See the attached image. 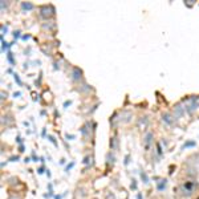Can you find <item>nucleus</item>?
Segmentation results:
<instances>
[{"label": "nucleus", "mask_w": 199, "mask_h": 199, "mask_svg": "<svg viewBox=\"0 0 199 199\" xmlns=\"http://www.w3.org/2000/svg\"><path fill=\"white\" fill-rule=\"evenodd\" d=\"M165 187H166V181L163 179V181H162V183H158L157 188H158L159 191H162V190H165Z\"/></svg>", "instance_id": "obj_11"}, {"label": "nucleus", "mask_w": 199, "mask_h": 199, "mask_svg": "<svg viewBox=\"0 0 199 199\" xmlns=\"http://www.w3.org/2000/svg\"><path fill=\"white\" fill-rule=\"evenodd\" d=\"M49 139H51V142H53V144L56 145V139H55V138H53V137H49Z\"/></svg>", "instance_id": "obj_19"}, {"label": "nucleus", "mask_w": 199, "mask_h": 199, "mask_svg": "<svg viewBox=\"0 0 199 199\" xmlns=\"http://www.w3.org/2000/svg\"><path fill=\"white\" fill-rule=\"evenodd\" d=\"M137 199H142V195H141V194H138V195H137Z\"/></svg>", "instance_id": "obj_22"}, {"label": "nucleus", "mask_w": 199, "mask_h": 199, "mask_svg": "<svg viewBox=\"0 0 199 199\" xmlns=\"http://www.w3.org/2000/svg\"><path fill=\"white\" fill-rule=\"evenodd\" d=\"M161 119H162V122L166 124L167 126H174L175 122H177V118H174V115H172L171 113H169V112L163 113V114L161 115Z\"/></svg>", "instance_id": "obj_3"}, {"label": "nucleus", "mask_w": 199, "mask_h": 199, "mask_svg": "<svg viewBox=\"0 0 199 199\" xmlns=\"http://www.w3.org/2000/svg\"><path fill=\"white\" fill-rule=\"evenodd\" d=\"M19 33H20L19 31H16V32H15V37H19Z\"/></svg>", "instance_id": "obj_21"}, {"label": "nucleus", "mask_w": 199, "mask_h": 199, "mask_svg": "<svg viewBox=\"0 0 199 199\" xmlns=\"http://www.w3.org/2000/svg\"><path fill=\"white\" fill-rule=\"evenodd\" d=\"M9 199H19V198H15V197H13V198H9Z\"/></svg>", "instance_id": "obj_23"}, {"label": "nucleus", "mask_w": 199, "mask_h": 199, "mask_svg": "<svg viewBox=\"0 0 199 199\" xmlns=\"http://www.w3.org/2000/svg\"><path fill=\"white\" fill-rule=\"evenodd\" d=\"M55 15V8L52 5H45L41 8V16L44 19H49Z\"/></svg>", "instance_id": "obj_4"}, {"label": "nucleus", "mask_w": 199, "mask_h": 199, "mask_svg": "<svg viewBox=\"0 0 199 199\" xmlns=\"http://www.w3.org/2000/svg\"><path fill=\"white\" fill-rule=\"evenodd\" d=\"M15 80L17 81V84H21V81H20V78H19V76H17V74H15Z\"/></svg>", "instance_id": "obj_16"}, {"label": "nucleus", "mask_w": 199, "mask_h": 199, "mask_svg": "<svg viewBox=\"0 0 199 199\" xmlns=\"http://www.w3.org/2000/svg\"><path fill=\"white\" fill-rule=\"evenodd\" d=\"M198 106H199V97H197V96L188 98L187 101H186V104H185L186 112H187L188 114H192V113L198 109Z\"/></svg>", "instance_id": "obj_2"}, {"label": "nucleus", "mask_w": 199, "mask_h": 199, "mask_svg": "<svg viewBox=\"0 0 199 199\" xmlns=\"http://www.w3.org/2000/svg\"><path fill=\"white\" fill-rule=\"evenodd\" d=\"M174 114L177 115L178 118H181V117H183V115L186 114V108H185V105L183 104H177L174 106Z\"/></svg>", "instance_id": "obj_5"}, {"label": "nucleus", "mask_w": 199, "mask_h": 199, "mask_svg": "<svg viewBox=\"0 0 199 199\" xmlns=\"http://www.w3.org/2000/svg\"><path fill=\"white\" fill-rule=\"evenodd\" d=\"M84 165H86L89 167V166L92 165V157H89V155H86V157L84 158Z\"/></svg>", "instance_id": "obj_9"}, {"label": "nucleus", "mask_w": 199, "mask_h": 199, "mask_svg": "<svg viewBox=\"0 0 199 199\" xmlns=\"http://www.w3.org/2000/svg\"><path fill=\"white\" fill-rule=\"evenodd\" d=\"M7 5H8V4H7L5 2H2V4H0V7H2V11H4V9L7 8Z\"/></svg>", "instance_id": "obj_15"}, {"label": "nucleus", "mask_w": 199, "mask_h": 199, "mask_svg": "<svg viewBox=\"0 0 199 199\" xmlns=\"http://www.w3.org/2000/svg\"><path fill=\"white\" fill-rule=\"evenodd\" d=\"M198 190V182L195 179H190V181H186L181 185V195L188 198Z\"/></svg>", "instance_id": "obj_1"}, {"label": "nucleus", "mask_w": 199, "mask_h": 199, "mask_svg": "<svg viewBox=\"0 0 199 199\" xmlns=\"http://www.w3.org/2000/svg\"><path fill=\"white\" fill-rule=\"evenodd\" d=\"M139 174H141V178H142V181H144V183H147V182H149V178L146 177L145 172H144V171H141Z\"/></svg>", "instance_id": "obj_12"}, {"label": "nucleus", "mask_w": 199, "mask_h": 199, "mask_svg": "<svg viewBox=\"0 0 199 199\" xmlns=\"http://www.w3.org/2000/svg\"><path fill=\"white\" fill-rule=\"evenodd\" d=\"M21 8H23V11H31V9H33V4L28 2H23Z\"/></svg>", "instance_id": "obj_8"}, {"label": "nucleus", "mask_w": 199, "mask_h": 199, "mask_svg": "<svg viewBox=\"0 0 199 199\" xmlns=\"http://www.w3.org/2000/svg\"><path fill=\"white\" fill-rule=\"evenodd\" d=\"M44 170H45L44 167H40V169H39V174H43V172H44Z\"/></svg>", "instance_id": "obj_17"}, {"label": "nucleus", "mask_w": 199, "mask_h": 199, "mask_svg": "<svg viewBox=\"0 0 199 199\" xmlns=\"http://www.w3.org/2000/svg\"><path fill=\"white\" fill-rule=\"evenodd\" d=\"M151 144H153V133H147L145 137V147L149 149L151 146Z\"/></svg>", "instance_id": "obj_6"}, {"label": "nucleus", "mask_w": 199, "mask_h": 199, "mask_svg": "<svg viewBox=\"0 0 199 199\" xmlns=\"http://www.w3.org/2000/svg\"><path fill=\"white\" fill-rule=\"evenodd\" d=\"M17 158H19V157H12V158H9V161H16Z\"/></svg>", "instance_id": "obj_20"}, {"label": "nucleus", "mask_w": 199, "mask_h": 199, "mask_svg": "<svg viewBox=\"0 0 199 199\" xmlns=\"http://www.w3.org/2000/svg\"><path fill=\"white\" fill-rule=\"evenodd\" d=\"M82 77V72L80 68H74L73 69V80H76V81H78V80H81Z\"/></svg>", "instance_id": "obj_7"}, {"label": "nucleus", "mask_w": 199, "mask_h": 199, "mask_svg": "<svg viewBox=\"0 0 199 199\" xmlns=\"http://www.w3.org/2000/svg\"><path fill=\"white\" fill-rule=\"evenodd\" d=\"M157 150H158V154L162 157V154H163V151H162V146H161V144H158L157 145Z\"/></svg>", "instance_id": "obj_14"}, {"label": "nucleus", "mask_w": 199, "mask_h": 199, "mask_svg": "<svg viewBox=\"0 0 199 199\" xmlns=\"http://www.w3.org/2000/svg\"><path fill=\"white\" fill-rule=\"evenodd\" d=\"M72 166H73V163H69V165H68V167H66V171H69V170H71V169H72Z\"/></svg>", "instance_id": "obj_18"}, {"label": "nucleus", "mask_w": 199, "mask_h": 199, "mask_svg": "<svg viewBox=\"0 0 199 199\" xmlns=\"http://www.w3.org/2000/svg\"><path fill=\"white\" fill-rule=\"evenodd\" d=\"M108 158H109V163H114V157H113V154H112V153H109V154H108Z\"/></svg>", "instance_id": "obj_13"}, {"label": "nucleus", "mask_w": 199, "mask_h": 199, "mask_svg": "<svg viewBox=\"0 0 199 199\" xmlns=\"http://www.w3.org/2000/svg\"><path fill=\"white\" fill-rule=\"evenodd\" d=\"M194 146H195V141H187L183 145V149H186V147H194Z\"/></svg>", "instance_id": "obj_10"}]
</instances>
